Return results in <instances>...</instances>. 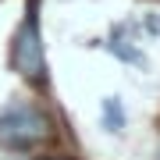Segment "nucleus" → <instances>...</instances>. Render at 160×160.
<instances>
[{
  "label": "nucleus",
  "mask_w": 160,
  "mask_h": 160,
  "mask_svg": "<svg viewBox=\"0 0 160 160\" xmlns=\"http://www.w3.org/2000/svg\"><path fill=\"white\" fill-rule=\"evenodd\" d=\"M50 135H53V121L43 107L18 100L0 110V149H7V153H29V149L43 146Z\"/></svg>",
  "instance_id": "nucleus-1"
},
{
  "label": "nucleus",
  "mask_w": 160,
  "mask_h": 160,
  "mask_svg": "<svg viewBox=\"0 0 160 160\" xmlns=\"http://www.w3.org/2000/svg\"><path fill=\"white\" fill-rule=\"evenodd\" d=\"M36 4L39 0L25 4V18L11 39V68L25 82H46V53H43V32H39V18H36Z\"/></svg>",
  "instance_id": "nucleus-2"
},
{
  "label": "nucleus",
  "mask_w": 160,
  "mask_h": 160,
  "mask_svg": "<svg viewBox=\"0 0 160 160\" xmlns=\"http://www.w3.org/2000/svg\"><path fill=\"white\" fill-rule=\"evenodd\" d=\"M125 107H121V100L118 96H107V100H100V128L103 132H110V135H121V128H125Z\"/></svg>",
  "instance_id": "nucleus-3"
},
{
  "label": "nucleus",
  "mask_w": 160,
  "mask_h": 160,
  "mask_svg": "<svg viewBox=\"0 0 160 160\" xmlns=\"http://www.w3.org/2000/svg\"><path fill=\"white\" fill-rule=\"evenodd\" d=\"M107 46H110V53H114V57H121L125 64H135V68H146V57H142V50H139V46H132V43L125 46L121 39H110Z\"/></svg>",
  "instance_id": "nucleus-4"
},
{
  "label": "nucleus",
  "mask_w": 160,
  "mask_h": 160,
  "mask_svg": "<svg viewBox=\"0 0 160 160\" xmlns=\"http://www.w3.org/2000/svg\"><path fill=\"white\" fill-rule=\"evenodd\" d=\"M146 32H160V18H146Z\"/></svg>",
  "instance_id": "nucleus-5"
},
{
  "label": "nucleus",
  "mask_w": 160,
  "mask_h": 160,
  "mask_svg": "<svg viewBox=\"0 0 160 160\" xmlns=\"http://www.w3.org/2000/svg\"><path fill=\"white\" fill-rule=\"evenodd\" d=\"M157 160H160V157H157Z\"/></svg>",
  "instance_id": "nucleus-6"
}]
</instances>
